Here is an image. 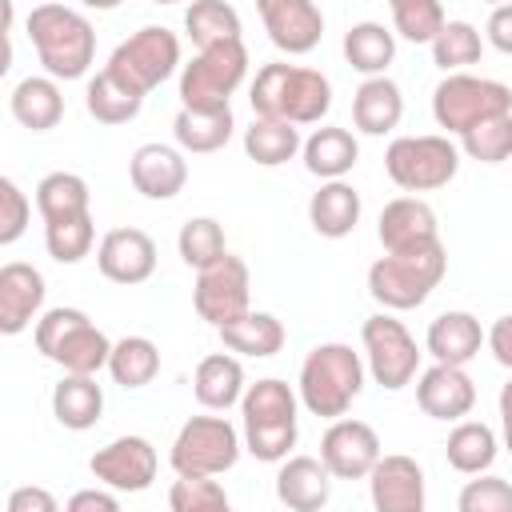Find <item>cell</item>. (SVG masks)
I'll list each match as a JSON object with an SVG mask.
<instances>
[{"label": "cell", "mask_w": 512, "mask_h": 512, "mask_svg": "<svg viewBox=\"0 0 512 512\" xmlns=\"http://www.w3.org/2000/svg\"><path fill=\"white\" fill-rule=\"evenodd\" d=\"M492 356H496V364H504V368H512V344H508V316H500L496 324H492Z\"/></svg>", "instance_id": "816d5d0a"}, {"label": "cell", "mask_w": 512, "mask_h": 512, "mask_svg": "<svg viewBox=\"0 0 512 512\" xmlns=\"http://www.w3.org/2000/svg\"><path fill=\"white\" fill-rule=\"evenodd\" d=\"M484 344V328L472 312H440L428 324V352L436 364H468Z\"/></svg>", "instance_id": "484cf974"}, {"label": "cell", "mask_w": 512, "mask_h": 512, "mask_svg": "<svg viewBox=\"0 0 512 512\" xmlns=\"http://www.w3.org/2000/svg\"><path fill=\"white\" fill-rule=\"evenodd\" d=\"M460 168V148L448 136H396L384 152V172L404 192H436Z\"/></svg>", "instance_id": "52a82bcc"}, {"label": "cell", "mask_w": 512, "mask_h": 512, "mask_svg": "<svg viewBox=\"0 0 512 512\" xmlns=\"http://www.w3.org/2000/svg\"><path fill=\"white\" fill-rule=\"evenodd\" d=\"M8 512H56V496L44 488H16L8 496Z\"/></svg>", "instance_id": "c3c4849f"}, {"label": "cell", "mask_w": 512, "mask_h": 512, "mask_svg": "<svg viewBox=\"0 0 512 512\" xmlns=\"http://www.w3.org/2000/svg\"><path fill=\"white\" fill-rule=\"evenodd\" d=\"M96 264L112 284H144L156 272V244L144 228H112L96 248Z\"/></svg>", "instance_id": "2e32d148"}, {"label": "cell", "mask_w": 512, "mask_h": 512, "mask_svg": "<svg viewBox=\"0 0 512 512\" xmlns=\"http://www.w3.org/2000/svg\"><path fill=\"white\" fill-rule=\"evenodd\" d=\"M300 152L304 168L320 180H344L360 160V144L348 128H316L308 140H300Z\"/></svg>", "instance_id": "cb8c5ba5"}, {"label": "cell", "mask_w": 512, "mask_h": 512, "mask_svg": "<svg viewBox=\"0 0 512 512\" xmlns=\"http://www.w3.org/2000/svg\"><path fill=\"white\" fill-rule=\"evenodd\" d=\"M68 508H72V512H92V508H96V512H116V508H120V496H116L112 488L100 484V488H84V492H76V496L68 500Z\"/></svg>", "instance_id": "681fc988"}, {"label": "cell", "mask_w": 512, "mask_h": 512, "mask_svg": "<svg viewBox=\"0 0 512 512\" xmlns=\"http://www.w3.org/2000/svg\"><path fill=\"white\" fill-rule=\"evenodd\" d=\"M276 496L292 512H316L332 496V476L316 456H284L276 472Z\"/></svg>", "instance_id": "7402d4cb"}, {"label": "cell", "mask_w": 512, "mask_h": 512, "mask_svg": "<svg viewBox=\"0 0 512 512\" xmlns=\"http://www.w3.org/2000/svg\"><path fill=\"white\" fill-rule=\"evenodd\" d=\"M428 44H432V64L444 72H460V68L476 64L484 52V40L468 20H444Z\"/></svg>", "instance_id": "ab89813d"}, {"label": "cell", "mask_w": 512, "mask_h": 512, "mask_svg": "<svg viewBox=\"0 0 512 512\" xmlns=\"http://www.w3.org/2000/svg\"><path fill=\"white\" fill-rule=\"evenodd\" d=\"M388 8H392L396 32L412 44H428L444 24V4L440 0H388Z\"/></svg>", "instance_id": "ee69618b"}, {"label": "cell", "mask_w": 512, "mask_h": 512, "mask_svg": "<svg viewBox=\"0 0 512 512\" xmlns=\"http://www.w3.org/2000/svg\"><path fill=\"white\" fill-rule=\"evenodd\" d=\"M232 108H180L176 120H172V132H176V144L184 152H220L228 140H232Z\"/></svg>", "instance_id": "4dcf8cb0"}, {"label": "cell", "mask_w": 512, "mask_h": 512, "mask_svg": "<svg viewBox=\"0 0 512 512\" xmlns=\"http://www.w3.org/2000/svg\"><path fill=\"white\" fill-rule=\"evenodd\" d=\"M12 20H16L12 0H0V36H8V32H12Z\"/></svg>", "instance_id": "f5cc1de1"}, {"label": "cell", "mask_w": 512, "mask_h": 512, "mask_svg": "<svg viewBox=\"0 0 512 512\" xmlns=\"http://www.w3.org/2000/svg\"><path fill=\"white\" fill-rule=\"evenodd\" d=\"M216 332H220V340H224L228 352H240V356H252V360L276 356V352L284 348V340H288L284 324H280L272 312H252V308H248L244 316L220 324Z\"/></svg>", "instance_id": "83f0119b"}, {"label": "cell", "mask_w": 512, "mask_h": 512, "mask_svg": "<svg viewBox=\"0 0 512 512\" xmlns=\"http://www.w3.org/2000/svg\"><path fill=\"white\" fill-rule=\"evenodd\" d=\"M104 368L112 372V380H116L120 388H144V384H152L156 372H160V348H156L148 336H124V340L112 344Z\"/></svg>", "instance_id": "d590c367"}, {"label": "cell", "mask_w": 512, "mask_h": 512, "mask_svg": "<svg viewBox=\"0 0 512 512\" xmlns=\"http://www.w3.org/2000/svg\"><path fill=\"white\" fill-rule=\"evenodd\" d=\"M496 432L480 420H460L452 432H448V444H444V456L456 472L464 476H476V472H488L492 460H496Z\"/></svg>", "instance_id": "836d02e7"}, {"label": "cell", "mask_w": 512, "mask_h": 512, "mask_svg": "<svg viewBox=\"0 0 512 512\" xmlns=\"http://www.w3.org/2000/svg\"><path fill=\"white\" fill-rule=\"evenodd\" d=\"M192 392L204 408L212 412H228L232 404H240V392H244V368L236 356L228 352H212L196 364V376H192Z\"/></svg>", "instance_id": "f1b7e54d"}, {"label": "cell", "mask_w": 512, "mask_h": 512, "mask_svg": "<svg viewBox=\"0 0 512 512\" xmlns=\"http://www.w3.org/2000/svg\"><path fill=\"white\" fill-rule=\"evenodd\" d=\"M88 200H92V192H88L84 176H76V172H48L36 184V208H40L44 224L88 212Z\"/></svg>", "instance_id": "74e56055"}, {"label": "cell", "mask_w": 512, "mask_h": 512, "mask_svg": "<svg viewBox=\"0 0 512 512\" xmlns=\"http://www.w3.org/2000/svg\"><path fill=\"white\" fill-rule=\"evenodd\" d=\"M28 216H32L28 196L16 188V180L0 176V248L4 244H16L28 232Z\"/></svg>", "instance_id": "7dc6e473"}, {"label": "cell", "mask_w": 512, "mask_h": 512, "mask_svg": "<svg viewBox=\"0 0 512 512\" xmlns=\"http://www.w3.org/2000/svg\"><path fill=\"white\" fill-rule=\"evenodd\" d=\"M380 460V436L364 420H332L320 440V464L332 480H364L368 468Z\"/></svg>", "instance_id": "5bb4252c"}, {"label": "cell", "mask_w": 512, "mask_h": 512, "mask_svg": "<svg viewBox=\"0 0 512 512\" xmlns=\"http://www.w3.org/2000/svg\"><path fill=\"white\" fill-rule=\"evenodd\" d=\"M244 412V448L264 460L280 464L296 448V392L284 380H256L240 392Z\"/></svg>", "instance_id": "5b68a950"}, {"label": "cell", "mask_w": 512, "mask_h": 512, "mask_svg": "<svg viewBox=\"0 0 512 512\" xmlns=\"http://www.w3.org/2000/svg\"><path fill=\"white\" fill-rule=\"evenodd\" d=\"M380 244L384 252H408V248H424L432 240H440V228H436V212L416 200V196H396L384 204L380 212Z\"/></svg>", "instance_id": "44dd1931"}, {"label": "cell", "mask_w": 512, "mask_h": 512, "mask_svg": "<svg viewBox=\"0 0 512 512\" xmlns=\"http://www.w3.org/2000/svg\"><path fill=\"white\" fill-rule=\"evenodd\" d=\"M176 248H180V260H184L188 268H204V264H212V260H220V256L228 252L224 228H220V220H212V216H192V220L180 228Z\"/></svg>", "instance_id": "7bdbcfd3"}, {"label": "cell", "mask_w": 512, "mask_h": 512, "mask_svg": "<svg viewBox=\"0 0 512 512\" xmlns=\"http://www.w3.org/2000/svg\"><path fill=\"white\" fill-rule=\"evenodd\" d=\"M84 8H96V12H112V8H120L124 0H80Z\"/></svg>", "instance_id": "11a10c76"}, {"label": "cell", "mask_w": 512, "mask_h": 512, "mask_svg": "<svg viewBox=\"0 0 512 512\" xmlns=\"http://www.w3.org/2000/svg\"><path fill=\"white\" fill-rule=\"evenodd\" d=\"M28 40L52 80H80L96 60L92 24L68 4H36L28 12Z\"/></svg>", "instance_id": "7a4b0ae2"}, {"label": "cell", "mask_w": 512, "mask_h": 512, "mask_svg": "<svg viewBox=\"0 0 512 512\" xmlns=\"http://www.w3.org/2000/svg\"><path fill=\"white\" fill-rule=\"evenodd\" d=\"M392 56H396V40H392V32H388L384 24L360 20V24H352V28L344 32V60H348L356 72H364V76H384V68L392 64Z\"/></svg>", "instance_id": "e575fe53"}, {"label": "cell", "mask_w": 512, "mask_h": 512, "mask_svg": "<svg viewBox=\"0 0 512 512\" xmlns=\"http://www.w3.org/2000/svg\"><path fill=\"white\" fill-rule=\"evenodd\" d=\"M308 220L328 240L348 236L360 224V192L344 180H324L308 200Z\"/></svg>", "instance_id": "d4e9b609"}, {"label": "cell", "mask_w": 512, "mask_h": 512, "mask_svg": "<svg viewBox=\"0 0 512 512\" xmlns=\"http://www.w3.org/2000/svg\"><path fill=\"white\" fill-rule=\"evenodd\" d=\"M248 76L244 40H220L200 48L180 68V108H228V96Z\"/></svg>", "instance_id": "8992f818"}, {"label": "cell", "mask_w": 512, "mask_h": 512, "mask_svg": "<svg viewBox=\"0 0 512 512\" xmlns=\"http://www.w3.org/2000/svg\"><path fill=\"white\" fill-rule=\"evenodd\" d=\"M8 68H12V44H8V36H0V80L8 76Z\"/></svg>", "instance_id": "db71d44e"}, {"label": "cell", "mask_w": 512, "mask_h": 512, "mask_svg": "<svg viewBox=\"0 0 512 512\" xmlns=\"http://www.w3.org/2000/svg\"><path fill=\"white\" fill-rule=\"evenodd\" d=\"M152 4H176V0H152Z\"/></svg>", "instance_id": "6f0895ef"}, {"label": "cell", "mask_w": 512, "mask_h": 512, "mask_svg": "<svg viewBox=\"0 0 512 512\" xmlns=\"http://www.w3.org/2000/svg\"><path fill=\"white\" fill-rule=\"evenodd\" d=\"M480 4H508V0H480Z\"/></svg>", "instance_id": "9f6ffc18"}, {"label": "cell", "mask_w": 512, "mask_h": 512, "mask_svg": "<svg viewBox=\"0 0 512 512\" xmlns=\"http://www.w3.org/2000/svg\"><path fill=\"white\" fill-rule=\"evenodd\" d=\"M44 276L24 264V260H12L0 268V336H20L36 316H40V304H44Z\"/></svg>", "instance_id": "ffe728a7"}, {"label": "cell", "mask_w": 512, "mask_h": 512, "mask_svg": "<svg viewBox=\"0 0 512 512\" xmlns=\"http://www.w3.org/2000/svg\"><path fill=\"white\" fill-rule=\"evenodd\" d=\"M12 116L28 132H48L64 116V92L52 76H24L12 88Z\"/></svg>", "instance_id": "4316f807"}, {"label": "cell", "mask_w": 512, "mask_h": 512, "mask_svg": "<svg viewBox=\"0 0 512 512\" xmlns=\"http://www.w3.org/2000/svg\"><path fill=\"white\" fill-rule=\"evenodd\" d=\"M244 152H248V160L264 164V168L288 164L300 152V128L296 124H284V120L256 116L252 128L244 132Z\"/></svg>", "instance_id": "8d00e7d4"}, {"label": "cell", "mask_w": 512, "mask_h": 512, "mask_svg": "<svg viewBox=\"0 0 512 512\" xmlns=\"http://www.w3.org/2000/svg\"><path fill=\"white\" fill-rule=\"evenodd\" d=\"M84 104H88V116L100 120V124H128V120L140 116L144 96H140L136 88H128L120 76H112L108 68H100V72L88 80Z\"/></svg>", "instance_id": "d6a6232c"}, {"label": "cell", "mask_w": 512, "mask_h": 512, "mask_svg": "<svg viewBox=\"0 0 512 512\" xmlns=\"http://www.w3.org/2000/svg\"><path fill=\"white\" fill-rule=\"evenodd\" d=\"M52 412L64 428L84 432L100 420L104 412V392L96 384V376H80V372H64V380L52 388Z\"/></svg>", "instance_id": "1f68e13d"}, {"label": "cell", "mask_w": 512, "mask_h": 512, "mask_svg": "<svg viewBox=\"0 0 512 512\" xmlns=\"http://www.w3.org/2000/svg\"><path fill=\"white\" fill-rule=\"evenodd\" d=\"M184 32L192 36L196 48H208L220 40H240V12L224 0H192L184 12Z\"/></svg>", "instance_id": "f35d334b"}, {"label": "cell", "mask_w": 512, "mask_h": 512, "mask_svg": "<svg viewBox=\"0 0 512 512\" xmlns=\"http://www.w3.org/2000/svg\"><path fill=\"white\" fill-rule=\"evenodd\" d=\"M104 68L112 76H120L128 88H136L140 96H148L180 68V40L164 24H144L140 32H132L128 40L116 44V52L108 56Z\"/></svg>", "instance_id": "ba28073f"}, {"label": "cell", "mask_w": 512, "mask_h": 512, "mask_svg": "<svg viewBox=\"0 0 512 512\" xmlns=\"http://www.w3.org/2000/svg\"><path fill=\"white\" fill-rule=\"evenodd\" d=\"M108 352H112V340L84 316V320H76V324L56 340V348L48 352V360H56L64 372L96 376V372L108 364Z\"/></svg>", "instance_id": "f546056e"}, {"label": "cell", "mask_w": 512, "mask_h": 512, "mask_svg": "<svg viewBox=\"0 0 512 512\" xmlns=\"http://www.w3.org/2000/svg\"><path fill=\"white\" fill-rule=\"evenodd\" d=\"M404 116V96H400V84L388 80V76H368L356 96H352V124L364 132V136H384L400 124Z\"/></svg>", "instance_id": "603a6c76"}, {"label": "cell", "mask_w": 512, "mask_h": 512, "mask_svg": "<svg viewBox=\"0 0 512 512\" xmlns=\"http://www.w3.org/2000/svg\"><path fill=\"white\" fill-rule=\"evenodd\" d=\"M500 112H512V88L500 84V80H488V76L448 72L432 92L436 124L456 132V136L464 128H472L476 120H488V116H500Z\"/></svg>", "instance_id": "9c48e42d"}, {"label": "cell", "mask_w": 512, "mask_h": 512, "mask_svg": "<svg viewBox=\"0 0 512 512\" xmlns=\"http://www.w3.org/2000/svg\"><path fill=\"white\" fill-rule=\"evenodd\" d=\"M460 144H464V152H468L472 160H480V164H500V160H508V152H512V112L476 120L472 128L460 132Z\"/></svg>", "instance_id": "b9f144b4"}, {"label": "cell", "mask_w": 512, "mask_h": 512, "mask_svg": "<svg viewBox=\"0 0 512 512\" xmlns=\"http://www.w3.org/2000/svg\"><path fill=\"white\" fill-rule=\"evenodd\" d=\"M480 480H468L464 492H460V512H508L512 508V488L504 476H488V472H476Z\"/></svg>", "instance_id": "bcb514c9"}, {"label": "cell", "mask_w": 512, "mask_h": 512, "mask_svg": "<svg viewBox=\"0 0 512 512\" xmlns=\"http://www.w3.org/2000/svg\"><path fill=\"white\" fill-rule=\"evenodd\" d=\"M168 508L172 512H224L228 492L212 476H180L168 488Z\"/></svg>", "instance_id": "f6af8a7d"}, {"label": "cell", "mask_w": 512, "mask_h": 512, "mask_svg": "<svg viewBox=\"0 0 512 512\" xmlns=\"http://www.w3.org/2000/svg\"><path fill=\"white\" fill-rule=\"evenodd\" d=\"M444 272H448V256H444L440 240H432L424 248H408V252H384L368 268V292L388 312H408L432 296V288L444 280Z\"/></svg>", "instance_id": "277c9868"}, {"label": "cell", "mask_w": 512, "mask_h": 512, "mask_svg": "<svg viewBox=\"0 0 512 512\" xmlns=\"http://www.w3.org/2000/svg\"><path fill=\"white\" fill-rule=\"evenodd\" d=\"M360 340H364V356H368V372L380 388L388 392H400L404 384L416 380V368H420V348L412 340V332L392 320L388 312H376L364 320L360 328Z\"/></svg>", "instance_id": "8fae6325"}, {"label": "cell", "mask_w": 512, "mask_h": 512, "mask_svg": "<svg viewBox=\"0 0 512 512\" xmlns=\"http://www.w3.org/2000/svg\"><path fill=\"white\" fill-rule=\"evenodd\" d=\"M132 188L148 200H172L188 184V160L172 144H140L128 160Z\"/></svg>", "instance_id": "d6986e66"}, {"label": "cell", "mask_w": 512, "mask_h": 512, "mask_svg": "<svg viewBox=\"0 0 512 512\" xmlns=\"http://www.w3.org/2000/svg\"><path fill=\"white\" fill-rule=\"evenodd\" d=\"M192 304L196 316L208 320L212 328L244 316L252 308V280H248V264L232 252H224L220 260L196 268V288H192Z\"/></svg>", "instance_id": "7c38bea8"}, {"label": "cell", "mask_w": 512, "mask_h": 512, "mask_svg": "<svg viewBox=\"0 0 512 512\" xmlns=\"http://www.w3.org/2000/svg\"><path fill=\"white\" fill-rule=\"evenodd\" d=\"M368 492L376 512H424V472L412 456H384L368 468Z\"/></svg>", "instance_id": "e0dca14e"}, {"label": "cell", "mask_w": 512, "mask_h": 512, "mask_svg": "<svg viewBox=\"0 0 512 512\" xmlns=\"http://www.w3.org/2000/svg\"><path fill=\"white\" fill-rule=\"evenodd\" d=\"M416 404L432 420H460L476 404V384L464 364H432L416 380Z\"/></svg>", "instance_id": "ac0fdd59"}, {"label": "cell", "mask_w": 512, "mask_h": 512, "mask_svg": "<svg viewBox=\"0 0 512 512\" xmlns=\"http://www.w3.org/2000/svg\"><path fill=\"white\" fill-rule=\"evenodd\" d=\"M256 12L264 20L268 40L288 56L312 52L324 36V16L316 0H256Z\"/></svg>", "instance_id": "9a60e30c"}, {"label": "cell", "mask_w": 512, "mask_h": 512, "mask_svg": "<svg viewBox=\"0 0 512 512\" xmlns=\"http://www.w3.org/2000/svg\"><path fill=\"white\" fill-rule=\"evenodd\" d=\"M364 388V360L352 352V344L328 340L316 344L300 364V404L312 416L336 420L352 408V400Z\"/></svg>", "instance_id": "3957f363"}, {"label": "cell", "mask_w": 512, "mask_h": 512, "mask_svg": "<svg viewBox=\"0 0 512 512\" xmlns=\"http://www.w3.org/2000/svg\"><path fill=\"white\" fill-rule=\"evenodd\" d=\"M96 244V224H92V212H80V216H68V220H52L44 224V248L56 264H80Z\"/></svg>", "instance_id": "60d3db41"}, {"label": "cell", "mask_w": 512, "mask_h": 512, "mask_svg": "<svg viewBox=\"0 0 512 512\" xmlns=\"http://www.w3.org/2000/svg\"><path fill=\"white\" fill-rule=\"evenodd\" d=\"M240 432L224 416H192L172 440L176 476H220L240 460Z\"/></svg>", "instance_id": "30bf717a"}, {"label": "cell", "mask_w": 512, "mask_h": 512, "mask_svg": "<svg viewBox=\"0 0 512 512\" xmlns=\"http://www.w3.org/2000/svg\"><path fill=\"white\" fill-rule=\"evenodd\" d=\"M488 40H492L496 52H512V4H492Z\"/></svg>", "instance_id": "f907efd6"}, {"label": "cell", "mask_w": 512, "mask_h": 512, "mask_svg": "<svg viewBox=\"0 0 512 512\" xmlns=\"http://www.w3.org/2000/svg\"><path fill=\"white\" fill-rule=\"evenodd\" d=\"M88 468L96 484L112 492H144L156 480V448L144 436H116L112 444L92 452Z\"/></svg>", "instance_id": "4fadbf2b"}, {"label": "cell", "mask_w": 512, "mask_h": 512, "mask_svg": "<svg viewBox=\"0 0 512 512\" xmlns=\"http://www.w3.org/2000/svg\"><path fill=\"white\" fill-rule=\"evenodd\" d=\"M252 112L284 124H320L332 108V84L320 68H300V64H264L252 80Z\"/></svg>", "instance_id": "6da1fadb"}]
</instances>
